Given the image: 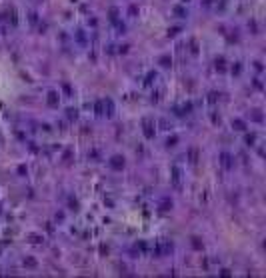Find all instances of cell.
<instances>
[{"instance_id":"1","label":"cell","mask_w":266,"mask_h":278,"mask_svg":"<svg viewBox=\"0 0 266 278\" xmlns=\"http://www.w3.org/2000/svg\"><path fill=\"white\" fill-rule=\"evenodd\" d=\"M142 126H144V136L150 140V138H154V122L150 120V118H144V122H142Z\"/></svg>"},{"instance_id":"2","label":"cell","mask_w":266,"mask_h":278,"mask_svg":"<svg viewBox=\"0 0 266 278\" xmlns=\"http://www.w3.org/2000/svg\"><path fill=\"white\" fill-rule=\"evenodd\" d=\"M108 164H110L112 170H122V168H124V158L118 156V154H114L110 160H108Z\"/></svg>"},{"instance_id":"3","label":"cell","mask_w":266,"mask_h":278,"mask_svg":"<svg viewBox=\"0 0 266 278\" xmlns=\"http://www.w3.org/2000/svg\"><path fill=\"white\" fill-rule=\"evenodd\" d=\"M58 100H60V94L56 92V90H50L48 92V98H46V102H48V106H58Z\"/></svg>"},{"instance_id":"4","label":"cell","mask_w":266,"mask_h":278,"mask_svg":"<svg viewBox=\"0 0 266 278\" xmlns=\"http://www.w3.org/2000/svg\"><path fill=\"white\" fill-rule=\"evenodd\" d=\"M102 106H104V114L106 116H112L114 114V102L110 98H102Z\"/></svg>"},{"instance_id":"5","label":"cell","mask_w":266,"mask_h":278,"mask_svg":"<svg viewBox=\"0 0 266 278\" xmlns=\"http://www.w3.org/2000/svg\"><path fill=\"white\" fill-rule=\"evenodd\" d=\"M174 110H176L178 116H184V114H188V112L192 110V104H190V102H186V104H182V106H176Z\"/></svg>"},{"instance_id":"6","label":"cell","mask_w":266,"mask_h":278,"mask_svg":"<svg viewBox=\"0 0 266 278\" xmlns=\"http://www.w3.org/2000/svg\"><path fill=\"white\" fill-rule=\"evenodd\" d=\"M232 128H234V130H238V132H244L248 126H246V122H244V120H240V118H234V120H232Z\"/></svg>"},{"instance_id":"7","label":"cell","mask_w":266,"mask_h":278,"mask_svg":"<svg viewBox=\"0 0 266 278\" xmlns=\"http://www.w3.org/2000/svg\"><path fill=\"white\" fill-rule=\"evenodd\" d=\"M180 176H182L180 168H178V166H172V184H174V186H180Z\"/></svg>"},{"instance_id":"8","label":"cell","mask_w":266,"mask_h":278,"mask_svg":"<svg viewBox=\"0 0 266 278\" xmlns=\"http://www.w3.org/2000/svg\"><path fill=\"white\" fill-rule=\"evenodd\" d=\"M220 158H222V166L224 168H232V156L228 154V152H222Z\"/></svg>"},{"instance_id":"9","label":"cell","mask_w":266,"mask_h":278,"mask_svg":"<svg viewBox=\"0 0 266 278\" xmlns=\"http://www.w3.org/2000/svg\"><path fill=\"white\" fill-rule=\"evenodd\" d=\"M158 62H160V66L162 68H170L172 66V58H170V56H160V60H158Z\"/></svg>"},{"instance_id":"10","label":"cell","mask_w":266,"mask_h":278,"mask_svg":"<svg viewBox=\"0 0 266 278\" xmlns=\"http://www.w3.org/2000/svg\"><path fill=\"white\" fill-rule=\"evenodd\" d=\"M214 66H216V70H218V72H224V70H226V60H224V58H216V62H214Z\"/></svg>"},{"instance_id":"11","label":"cell","mask_w":266,"mask_h":278,"mask_svg":"<svg viewBox=\"0 0 266 278\" xmlns=\"http://www.w3.org/2000/svg\"><path fill=\"white\" fill-rule=\"evenodd\" d=\"M172 12L176 14L178 18H186V8H182V6H174V8H172Z\"/></svg>"},{"instance_id":"12","label":"cell","mask_w":266,"mask_h":278,"mask_svg":"<svg viewBox=\"0 0 266 278\" xmlns=\"http://www.w3.org/2000/svg\"><path fill=\"white\" fill-rule=\"evenodd\" d=\"M244 142H246V146H254L256 134H254V132H252V134H246V136H244Z\"/></svg>"},{"instance_id":"13","label":"cell","mask_w":266,"mask_h":278,"mask_svg":"<svg viewBox=\"0 0 266 278\" xmlns=\"http://www.w3.org/2000/svg\"><path fill=\"white\" fill-rule=\"evenodd\" d=\"M176 144H178V136H174V134H172V136H168V140H166L168 148H172V146H176Z\"/></svg>"},{"instance_id":"14","label":"cell","mask_w":266,"mask_h":278,"mask_svg":"<svg viewBox=\"0 0 266 278\" xmlns=\"http://www.w3.org/2000/svg\"><path fill=\"white\" fill-rule=\"evenodd\" d=\"M66 116L70 118V120H76V118H78V110H76V108H68V110H66Z\"/></svg>"},{"instance_id":"15","label":"cell","mask_w":266,"mask_h":278,"mask_svg":"<svg viewBox=\"0 0 266 278\" xmlns=\"http://www.w3.org/2000/svg\"><path fill=\"white\" fill-rule=\"evenodd\" d=\"M202 242H200V238H196V236H194V238H192V248H194V250H202Z\"/></svg>"},{"instance_id":"16","label":"cell","mask_w":266,"mask_h":278,"mask_svg":"<svg viewBox=\"0 0 266 278\" xmlns=\"http://www.w3.org/2000/svg\"><path fill=\"white\" fill-rule=\"evenodd\" d=\"M24 266H28V268H36V260H34V258H30V256H28V258H24Z\"/></svg>"},{"instance_id":"17","label":"cell","mask_w":266,"mask_h":278,"mask_svg":"<svg viewBox=\"0 0 266 278\" xmlns=\"http://www.w3.org/2000/svg\"><path fill=\"white\" fill-rule=\"evenodd\" d=\"M94 110H96V114H104V106H102V100H96V104H94Z\"/></svg>"},{"instance_id":"18","label":"cell","mask_w":266,"mask_h":278,"mask_svg":"<svg viewBox=\"0 0 266 278\" xmlns=\"http://www.w3.org/2000/svg\"><path fill=\"white\" fill-rule=\"evenodd\" d=\"M240 72H242V66H240V62H234V66H232V74H236V76H238Z\"/></svg>"},{"instance_id":"19","label":"cell","mask_w":266,"mask_h":278,"mask_svg":"<svg viewBox=\"0 0 266 278\" xmlns=\"http://www.w3.org/2000/svg\"><path fill=\"white\" fill-rule=\"evenodd\" d=\"M252 120H256V122H262V114H260V110H252Z\"/></svg>"},{"instance_id":"20","label":"cell","mask_w":266,"mask_h":278,"mask_svg":"<svg viewBox=\"0 0 266 278\" xmlns=\"http://www.w3.org/2000/svg\"><path fill=\"white\" fill-rule=\"evenodd\" d=\"M110 20H112V22H116V20H118V8H110Z\"/></svg>"},{"instance_id":"21","label":"cell","mask_w":266,"mask_h":278,"mask_svg":"<svg viewBox=\"0 0 266 278\" xmlns=\"http://www.w3.org/2000/svg\"><path fill=\"white\" fill-rule=\"evenodd\" d=\"M218 96H220L218 92H210V94H208V102H210V104H214V102L218 100Z\"/></svg>"},{"instance_id":"22","label":"cell","mask_w":266,"mask_h":278,"mask_svg":"<svg viewBox=\"0 0 266 278\" xmlns=\"http://www.w3.org/2000/svg\"><path fill=\"white\" fill-rule=\"evenodd\" d=\"M170 208H172V200H162V208H160V210H170Z\"/></svg>"},{"instance_id":"23","label":"cell","mask_w":266,"mask_h":278,"mask_svg":"<svg viewBox=\"0 0 266 278\" xmlns=\"http://www.w3.org/2000/svg\"><path fill=\"white\" fill-rule=\"evenodd\" d=\"M156 80V72H150V74H148V76H146V84H148V86H150V84H152V82H154Z\"/></svg>"},{"instance_id":"24","label":"cell","mask_w":266,"mask_h":278,"mask_svg":"<svg viewBox=\"0 0 266 278\" xmlns=\"http://www.w3.org/2000/svg\"><path fill=\"white\" fill-rule=\"evenodd\" d=\"M160 126H162V130H170V128H172V124H168L166 118H162V120H160Z\"/></svg>"},{"instance_id":"25","label":"cell","mask_w":266,"mask_h":278,"mask_svg":"<svg viewBox=\"0 0 266 278\" xmlns=\"http://www.w3.org/2000/svg\"><path fill=\"white\" fill-rule=\"evenodd\" d=\"M68 206H70L72 210H78V200L76 198H70V200H68Z\"/></svg>"},{"instance_id":"26","label":"cell","mask_w":266,"mask_h":278,"mask_svg":"<svg viewBox=\"0 0 266 278\" xmlns=\"http://www.w3.org/2000/svg\"><path fill=\"white\" fill-rule=\"evenodd\" d=\"M190 46H192V48H190V52H192V54H198V42H196V40H192Z\"/></svg>"},{"instance_id":"27","label":"cell","mask_w":266,"mask_h":278,"mask_svg":"<svg viewBox=\"0 0 266 278\" xmlns=\"http://www.w3.org/2000/svg\"><path fill=\"white\" fill-rule=\"evenodd\" d=\"M178 32H180V26H176V28H170V30H168V36H176Z\"/></svg>"},{"instance_id":"28","label":"cell","mask_w":266,"mask_h":278,"mask_svg":"<svg viewBox=\"0 0 266 278\" xmlns=\"http://www.w3.org/2000/svg\"><path fill=\"white\" fill-rule=\"evenodd\" d=\"M196 156H198V152L192 148V150H190V162H196Z\"/></svg>"},{"instance_id":"29","label":"cell","mask_w":266,"mask_h":278,"mask_svg":"<svg viewBox=\"0 0 266 278\" xmlns=\"http://www.w3.org/2000/svg\"><path fill=\"white\" fill-rule=\"evenodd\" d=\"M18 174H26V166H24V164H20V166H18Z\"/></svg>"},{"instance_id":"30","label":"cell","mask_w":266,"mask_h":278,"mask_svg":"<svg viewBox=\"0 0 266 278\" xmlns=\"http://www.w3.org/2000/svg\"><path fill=\"white\" fill-rule=\"evenodd\" d=\"M220 274H222V276H230V270H228V268H224V270H220Z\"/></svg>"},{"instance_id":"31","label":"cell","mask_w":266,"mask_h":278,"mask_svg":"<svg viewBox=\"0 0 266 278\" xmlns=\"http://www.w3.org/2000/svg\"><path fill=\"white\" fill-rule=\"evenodd\" d=\"M30 238H32V242H40V236H36V234H30Z\"/></svg>"},{"instance_id":"32","label":"cell","mask_w":266,"mask_h":278,"mask_svg":"<svg viewBox=\"0 0 266 278\" xmlns=\"http://www.w3.org/2000/svg\"><path fill=\"white\" fill-rule=\"evenodd\" d=\"M118 52H122V54H124V52H128V44H124V46H120V50H118Z\"/></svg>"},{"instance_id":"33","label":"cell","mask_w":266,"mask_h":278,"mask_svg":"<svg viewBox=\"0 0 266 278\" xmlns=\"http://www.w3.org/2000/svg\"><path fill=\"white\" fill-rule=\"evenodd\" d=\"M182 2H188V0H182Z\"/></svg>"}]
</instances>
